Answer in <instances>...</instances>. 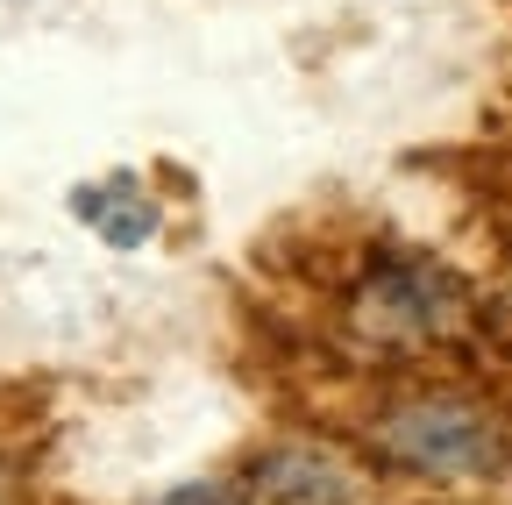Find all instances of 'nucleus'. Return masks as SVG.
Segmentation results:
<instances>
[{
	"instance_id": "obj_1",
	"label": "nucleus",
	"mask_w": 512,
	"mask_h": 505,
	"mask_svg": "<svg viewBox=\"0 0 512 505\" xmlns=\"http://www.w3.org/2000/svg\"><path fill=\"white\" fill-rule=\"evenodd\" d=\"M377 456L413 477H491L505 463V441L491 413L463 399H413L377 420Z\"/></svg>"
},
{
	"instance_id": "obj_2",
	"label": "nucleus",
	"mask_w": 512,
	"mask_h": 505,
	"mask_svg": "<svg viewBox=\"0 0 512 505\" xmlns=\"http://www.w3.org/2000/svg\"><path fill=\"white\" fill-rule=\"evenodd\" d=\"M249 491L264 505H356L363 477L349 456L320 449V441H278L249 463Z\"/></svg>"
},
{
	"instance_id": "obj_3",
	"label": "nucleus",
	"mask_w": 512,
	"mask_h": 505,
	"mask_svg": "<svg viewBox=\"0 0 512 505\" xmlns=\"http://www.w3.org/2000/svg\"><path fill=\"white\" fill-rule=\"evenodd\" d=\"M356 313L370 328H384V335H434L448 313H456V299H448V285H441L434 264L392 257V264H377V278L363 285Z\"/></svg>"
},
{
	"instance_id": "obj_4",
	"label": "nucleus",
	"mask_w": 512,
	"mask_h": 505,
	"mask_svg": "<svg viewBox=\"0 0 512 505\" xmlns=\"http://www.w3.org/2000/svg\"><path fill=\"white\" fill-rule=\"evenodd\" d=\"M79 214H86L107 242H121V249L150 242V228H157V200L143 193L136 178H107L100 193H79Z\"/></svg>"
},
{
	"instance_id": "obj_5",
	"label": "nucleus",
	"mask_w": 512,
	"mask_h": 505,
	"mask_svg": "<svg viewBox=\"0 0 512 505\" xmlns=\"http://www.w3.org/2000/svg\"><path fill=\"white\" fill-rule=\"evenodd\" d=\"M157 505H242V491H235L228 477H192V484H178V491H164Z\"/></svg>"
}]
</instances>
